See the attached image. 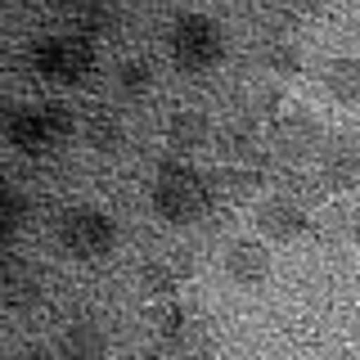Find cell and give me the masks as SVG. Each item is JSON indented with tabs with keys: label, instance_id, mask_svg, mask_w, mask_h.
Returning a JSON list of instances; mask_svg holds the SVG:
<instances>
[{
	"label": "cell",
	"instance_id": "cell-1",
	"mask_svg": "<svg viewBox=\"0 0 360 360\" xmlns=\"http://www.w3.org/2000/svg\"><path fill=\"white\" fill-rule=\"evenodd\" d=\"M212 194H207V180L202 172H194L189 162H162L158 167V185H153V212L172 225H194L207 217Z\"/></svg>",
	"mask_w": 360,
	"mask_h": 360
},
{
	"label": "cell",
	"instance_id": "cell-2",
	"mask_svg": "<svg viewBox=\"0 0 360 360\" xmlns=\"http://www.w3.org/2000/svg\"><path fill=\"white\" fill-rule=\"evenodd\" d=\"M72 131H77V117H72V108H63V104L9 108V117H5V135H9V144H14V149H22L27 158L50 153L54 144L72 140Z\"/></svg>",
	"mask_w": 360,
	"mask_h": 360
},
{
	"label": "cell",
	"instance_id": "cell-3",
	"mask_svg": "<svg viewBox=\"0 0 360 360\" xmlns=\"http://www.w3.org/2000/svg\"><path fill=\"white\" fill-rule=\"evenodd\" d=\"M162 347L180 360H207L212 352H217V324L207 320L198 307H180V302H172V307L162 311Z\"/></svg>",
	"mask_w": 360,
	"mask_h": 360
},
{
	"label": "cell",
	"instance_id": "cell-4",
	"mask_svg": "<svg viewBox=\"0 0 360 360\" xmlns=\"http://www.w3.org/2000/svg\"><path fill=\"white\" fill-rule=\"evenodd\" d=\"M172 54L185 72H202L225 54V32L207 14H180L172 22Z\"/></svg>",
	"mask_w": 360,
	"mask_h": 360
},
{
	"label": "cell",
	"instance_id": "cell-5",
	"mask_svg": "<svg viewBox=\"0 0 360 360\" xmlns=\"http://www.w3.org/2000/svg\"><path fill=\"white\" fill-rule=\"evenodd\" d=\"M32 68L50 82H86V72L95 68V50H90V37H41L32 41Z\"/></svg>",
	"mask_w": 360,
	"mask_h": 360
},
{
	"label": "cell",
	"instance_id": "cell-6",
	"mask_svg": "<svg viewBox=\"0 0 360 360\" xmlns=\"http://www.w3.org/2000/svg\"><path fill=\"white\" fill-rule=\"evenodd\" d=\"M54 239L72 257H104L112 248V239H117V225L99 207H68L54 221Z\"/></svg>",
	"mask_w": 360,
	"mask_h": 360
},
{
	"label": "cell",
	"instance_id": "cell-7",
	"mask_svg": "<svg viewBox=\"0 0 360 360\" xmlns=\"http://www.w3.org/2000/svg\"><path fill=\"white\" fill-rule=\"evenodd\" d=\"M320 149H324V127L311 108H288V112L275 117V127H270V153L284 167L320 158Z\"/></svg>",
	"mask_w": 360,
	"mask_h": 360
},
{
	"label": "cell",
	"instance_id": "cell-8",
	"mask_svg": "<svg viewBox=\"0 0 360 360\" xmlns=\"http://www.w3.org/2000/svg\"><path fill=\"white\" fill-rule=\"evenodd\" d=\"M320 180L329 189H356L360 185V131L329 135L320 149Z\"/></svg>",
	"mask_w": 360,
	"mask_h": 360
},
{
	"label": "cell",
	"instance_id": "cell-9",
	"mask_svg": "<svg viewBox=\"0 0 360 360\" xmlns=\"http://www.w3.org/2000/svg\"><path fill=\"white\" fill-rule=\"evenodd\" d=\"M217 153H221V162L225 167H257L262 162V127H257V122H248V117H239V112H234L230 122H221L217 127Z\"/></svg>",
	"mask_w": 360,
	"mask_h": 360
},
{
	"label": "cell",
	"instance_id": "cell-10",
	"mask_svg": "<svg viewBox=\"0 0 360 360\" xmlns=\"http://www.w3.org/2000/svg\"><path fill=\"white\" fill-rule=\"evenodd\" d=\"M252 221H257V230H262L266 239H279V243H292V239L307 234V212H302L292 198H284V194L257 202V217Z\"/></svg>",
	"mask_w": 360,
	"mask_h": 360
},
{
	"label": "cell",
	"instance_id": "cell-11",
	"mask_svg": "<svg viewBox=\"0 0 360 360\" xmlns=\"http://www.w3.org/2000/svg\"><path fill=\"white\" fill-rule=\"evenodd\" d=\"M59 360H108V333L95 320H68L54 338Z\"/></svg>",
	"mask_w": 360,
	"mask_h": 360
},
{
	"label": "cell",
	"instance_id": "cell-12",
	"mask_svg": "<svg viewBox=\"0 0 360 360\" xmlns=\"http://www.w3.org/2000/svg\"><path fill=\"white\" fill-rule=\"evenodd\" d=\"M217 140V127H212V117L202 108H176L172 117H167V144H172L176 153H198L207 149V144Z\"/></svg>",
	"mask_w": 360,
	"mask_h": 360
},
{
	"label": "cell",
	"instance_id": "cell-13",
	"mask_svg": "<svg viewBox=\"0 0 360 360\" xmlns=\"http://www.w3.org/2000/svg\"><path fill=\"white\" fill-rule=\"evenodd\" d=\"M225 275H230L234 284H243V288H257V284L270 275V252H266V243H257V239H234L230 248H225Z\"/></svg>",
	"mask_w": 360,
	"mask_h": 360
},
{
	"label": "cell",
	"instance_id": "cell-14",
	"mask_svg": "<svg viewBox=\"0 0 360 360\" xmlns=\"http://www.w3.org/2000/svg\"><path fill=\"white\" fill-rule=\"evenodd\" d=\"M279 99H284V95H279V86L275 82H262V77H243L239 90H234V108H239V117L257 122V127L279 112Z\"/></svg>",
	"mask_w": 360,
	"mask_h": 360
},
{
	"label": "cell",
	"instance_id": "cell-15",
	"mask_svg": "<svg viewBox=\"0 0 360 360\" xmlns=\"http://www.w3.org/2000/svg\"><path fill=\"white\" fill-rule=\"evenodd\" d=\"M324 90L338 104H360V54H338L324 63Z\"/></svg>",
	"mask_w": 360,
	"mask_h": 360
},
{
	"label": "cell",
	"instance_id": "cell-16",
	"mask_svg": "<svg viewBox=\"0 0 360 360\" xmlns=\"http://www.w3.org/2000/svg\"><path fill=\"white\" fill-rule=\"evenodd\" d=\"M207 180V194L212 198H252L257 185H262V176L252 172V167H217V172H202Z\"/></svg>",
	"mask_w": 360,
	"mask_h": 360
},
{
	"label": "cell",
	"instance_id": "cell-17",
	"mask_svg": "<svg viewBox=\"0 0 360 360\" xmlns=\"http://www.w3.org/2000/svg\"><path fill=\"white\" fill-rule=\"evenodd\" d=\"M257 63H262L270 77H297L307 59H302V45L292 37H270L262 50H257Z\"/></svg>",
	"mask_w": 360,
	"mask_h": 360
},
{
	"label": "cell",
	"instance_id": "cell-18",
	"mask_svg": "<svg viewBox=\"0 0 360 360\" xmlns=\"http://www.w3.org/2000/svg\"><path fill=\"white\" fill-rule=\"evenodd\" d=\"M112 82H117L122 95L140 99V95L153 90V68H149V59H122L117 68H112Z\"/></svg>",
	"mask_w": 360,
	"mask_h": 360
},
{
	"label": "cell",
	"instance_id": "cell-19",
	"mask_svg": "<svg viewBox=\"0 0 360 360\" xmlns=\"http://www.w3.org/2000/svg\"><path fill=\"white\" fill-rule=\"evenodd\" d=\"M275 185H279V194L292 198L297 207H307V202H320V198H324V189H329L320 176H297V172H284V176L275 180Z\"/></svg>",
	"mask_w": 360,
	"mask_h": 360
},
{
	"label": "cell",
	"instance_id": "cell-20",
	"mask_svg": "<svg viewBox=\"0 0 360 360\" xmlns=\"http://www.w3.org/2000/svg\"><path fill=\"white\" fill-rule=\"evenodd\" d=\"M86 140H90V149H99V153H117L127 135H122V122H117V117L95 112V117L86 122Z\"/></svg>",
	"mask_w": 360,
	"mask_h": 360
},
{
	"label": "cell",
	"instance_id": "cell-21",
	"mask_svg": "<svg viewBox=\"0 0 360 360\" xmlns=\"http://www.w3.org/2000/svg\"><path fill=\"white\" fill-rule=\"evenodd\" d=\"M22 221H27V198H22L18 185H5V194H0V230H5V239H14Z\"/></svg>",
	"mask_w": 360,
	"mask_h": 360
},
{
	"label": "cell",
	"instance_id": "cell-22",
	"mask_svg": "<svg viewBox=\"0 0 360 360\" xmlns=\"http://www.w3.org/2000/svg\"><path fill=\"white\" fill-rule=\"evenodd\" d=\"M77 27L112 32V27H117V9H112V5H86V9H77Z\"/></svg>",
	"mask_w": 360,
	"mask_h": 360
},
{
	"label": "cell",
	"instance_id": "cell-23",
	"mask_svg": "<svg viewBox=\"0 0 360 360\" xmlns=\"http://www.w3.org/2000/svg\"><path fill=\"white\" fill-rule=\"evenodd\" d=\"M352 239L360 243V207H356V217H352Z\"/></svg>",
	"mask_w": 360,
	"mask_h": 360
},
{
	"label": "cell",
	"instance_id": "cell-24",
	"mask_svg": "<svg viewBox=\"0 0 360 360\" xmlns=\"http://www.w3.org/2000/svg\"><path fill=\"white\" fill-rule=\"evenodd\" d=\"M324 360H356V356H352V352H329Z\"/></svg>",
	"mask_w": 360,
	"mask_h": 360
}]
</instances>
